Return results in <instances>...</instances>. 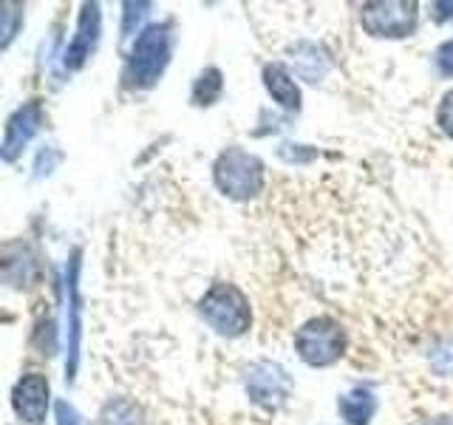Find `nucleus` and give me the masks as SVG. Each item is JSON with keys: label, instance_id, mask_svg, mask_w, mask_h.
Returning <instances> with one entry per match:
<instances>
[{"label": "nucleus", "instance_id": "nucleus-1", "mask_svg": "<svg viewBox=\"0 0 453 425\" xmlns=\"http://www.w3.org/2000/svg\"><path fill=\"white\" fill-rule=\"evenodd\" d=\"M170 54H173V35H170V28L167 26L145 28L136 37L131 57H127L125 66L127 85L131 89H150V85H156L170 63Z\"/></svg>", "mask_w": 453, "mask_h": 425}, {"label": "nucleus", "instance_id": "nucleus-2", "mask_svg": "<svg viewBox=\"0 0 453 425\" xmlns=\"http://www.w3.org/2000/svg\"><path fill=\"white\" fill-rule=\"evenodd\" d=\"M198 312L210 329L224 337H241L252 323L250 301L233 283H212L198 304Z\"/></svg>", "mask_w": 453, "mask_h": 425}, {"label": "nucleus", "instance_id": "nucleus-3", "mask_svg": "<svg viewBox=\"0 0 453 425\" xmlns=\"http://www.w3.org/2000/svg\"><path fill=\"white\" fill-rule=\"evenodd\" d=\"M216 184L226 198L247 202L258 196L264 188V165L258 156L247 153L244 148H230L219 156L216 162Z\"/></svg>", "mask_w": 453, "mask_h": 425}, {"label": "nucleus", "instance_id": "nucleus-4", "mask_svg": "<svg viewBox=\"0 0 453 425\" xmlns=\"http://www.w3.org/2000/svg\"><path fill=\"white\" fill-rule=\"evenodd\" d=\"M346 349V335L340 323L332 318H315L303 323L295 335V352L297 358L309 366H332L340 360Z\"/></svg>", "mask_w": 453, "mask_h": 425}, {"label": "nucleus", "instance_id": "nucleus-5", "mask_svg": "<svg viewBox=\"0 0 453 425\" xmlns=\"http://www.w3.org/2000/svg\"><path fill=\"white\" fill-rule=\"evenodd\" d=\"M419 20L417 4H365L360 23L372 37H408Z\"/></svg>", "mask_w": 453, "mask_h": 425}, {"label": "nucleus", "instance_id": "nucleus-6", "mask_svg": "<svg viewBox=\"0 0 453 425\" xmlns=\"http://www.w3.org/2000/svg\"><path fill=\"white\" fill-rule=\"evenodd\" d=\"M289 391H292V380L278 363L258 360L247 368V394L252 397L255 406L275 411L289 400Z\"/></svg>", "mask_w": 453, "mask_h": 425}, {"label": "nucleus", "instance_id": "nucleus-7", "mask_svg": "<svg viewBox=\"0 0 453 425\" xmlns=\"http://www.w3.org/2000/svg\"><path fill=\"white\" fill-rule=\"evenodd\" d=\"M49 397H51V389H49V380L32 372L18 380V386L12 391V406L18 411V417L28 425H40L46 420V411H49Z\"/></svg>", "mask_w": 453, "mask_h": 425}, {"label": "nucleus", "instance_id": "nucleus-8", "mask_svg": "<svg viewBox=\"0 0 453 425\" xmlns=\"http://www.w3.org/2000/svg\"><path fill=\"white\" fill-rule=\"evenodd\" d=\"M42 125V108L40 103H26L12 113V120L6 122V134H4V159L14 162L23 153V148L32 142V136L40 131Z\"/></svg>", "mask_w": 453, "mask_h": 425}, {"label": "nucleus", "instance_id": "nucleus-9", "mask_svg": "<svg viewBox=\"0 0 453 425\" xmlns=\"http://www.w3.org/2000/svg\"><path fill=\"white\" fill-rule=\"evenodd\" d=\"M99 6L96 4H85L82 14H80V23H77V35L71 40V46L65 49L63 63L65 68H80L85 60L91 57V51L96 49V40H99Z\"/></svg>", "mask_w": 453, "mask_h": 425}, {"label": "nucleus", "instance_id": "nucleus-10", "mask_svg": "<svg viewBox=\"0 0 453 425\" xmlns=\"http://www.w3.org/2000/svg\"><path fill=\"white\" fill-rule=\"evenodd\" d=\"M77 275H80V261L77 255L71 259L68 267V363L65 372L68 377H74L77 372V354H80V287H77Z\"/></svg>", "mask_w": 453, "mask_h": 425}, {"label": "nucleus", "instance_id": "nucleus-11", "mask_svg": "<svg viewBox=\"0 0 453 425\" xmlns=\"http://www.w3.org/2000/svg\"><path fill=\"white\" fill-rule=\"evenodd\" d=\"M264 85H266L269 97H273L280 108H287V111L301 108V89H297V82L292 80V74L283 66H266Z\"/></svg>", "mask_w": 453, "mask_h": 425}, {"label": "nucleus", "instance_id": "nucleus-12", "mask_svg": "<svg viewBox=\"0 0 453 425\" xmlns=\"http://www.w3.org/2000/svg\"><path fill=\"white\" fill-rule=\"evenodd\" d=\"M337 411L349 425H368V420H372L377 411V400L368 389H354L340 397Z\"/></svg>", "mask_w": 453, "mask_h": 425}, {"label": "nucleus", "instance_id": "nucleus-13", "mask_svg": "<svg viewBox=\"0 0 453 425\" xmlns=\"http://www.w3.org/2000/svg\"><path fill=\"white\" fill-rule=\"evenodd\" d=\"M103 422L99 425H145V417H142V408L134 400H125V397H117L103 408Z\"/></svg>", "mask_w": 453, "mask_h": 425}, {"label": "nucleus", "instance_id": "nucleus-14", "mask_svg": "<svg viewBox=\"0 0 453 425\" xmlns=\"http://www.w3.org/2000/svg\"><path fill=\"white\" fill-rule=\"evenodd\" d=\"M219 97H221V74L216 68H207L204 74L196 80L193 99H196V105H212Z\"/></svg>", "mask_w": 453, "mask_h": 425}, {"label": "nucleus", "instance_id": "nucleus-15", "mask_svg": "<svg viewBox=\"0 0 453 425\" xmlns=\"http://www.w3.org/2000/svg\"><path fill=\"white\" fill-rule=\"evenodd\" d=\"M20 6H14V4H6L4 12H0V18H4V46H9L14 32H18V23L23 20V14L18 12Z\"/></svg>", "mask_w": 453, "mask_h": 425}, {"label": "nucleus", "instance_id": "nucleus-16", "mask_svg": "<svg viewBox=\"0 0 453 425\" xmlns=\"http://www.w3.org/2000/svg\"><path fill=\"white\" fill-rule=\"evenodd\" d=\"M436 122L453 139V91H448L442 97V105H439V111H436Z\"/></svg>", "mask_w": 453, "mask_h": 425}, {"label": "nucleus", "instance_id": "nucleus-17", "mask_svg": "<svg viewBox=\"0 0 453 425\" xmlns=\"http://www.w3.org/2000/svg\"><path fill=\"white\" fill-rule=\"evenodd\" d=\"M125 9H127V12H125L122 35H125V37H134V23L139 26V20L145 18V14H148V9H150V6H148V4H139V6H136V4H127Z\"/></svg>", "mask_w": 453, "mask_h": 425}, {"label": "nucleus", "instance_id": "nucleus-18", "mask_svg": "<svg viewBox=\"0 0 453 425\" xmlns=\"http://www.w3.org/2000/svg\"><path fill=\"white\" fill-rule=\"evenodd\" d=\"M436 68L442 71V74H453V40H448L445 46H439V51H436Z\"/></svg>", "mask_w": 453, "mask_h": 425}, {"label": "nucleus", "instance_id": "nucleus-19", "mask_svg": "<svg viewBox=\"0 0 453 425\" xmlns=\"http://www.w3.org/2000/svg\"><path fill=\"white\" fill-rule=\"evenodd\" d=\"M57 425H80L77 411L68 403H57Z\"/></svg>", "mask_w": 453, "mask_h": 425}, {"label": "nucleus", "instance_id": "nucleus-20", "mask_svg": "<svg viewBox=\"0 0 453 425\" xmlns=\"http://www.w3.org/2000/svg\"><path fill=\"white\" fill-rule=\"evenodd\" d=\"M425 425H453V417H436V420H428Z\"/></svg>", "mask_w": 453, "mask_h": 425}]
</instances>
